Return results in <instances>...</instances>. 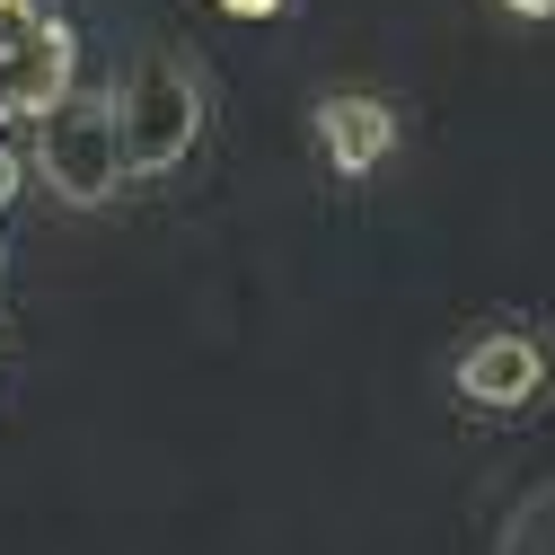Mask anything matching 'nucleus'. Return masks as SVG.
I'll return each instance as SVG.
<instances>
[{"instance_id":"7","label":"nucleus","mask_w":555,"mask_h":555,"mask_svg":"<svg viewBox=\"0 0 555 555\" xmlns=\"http://www.w3.org/2000/svg\"><path fill=\"white\" fill-rule=\"evenodd\" d=\"M10 203H18V159L0 151V212H10Z\"/></svg>"},{"instance_id":"5","label":"nucleus","mask_w":555,"mask_h":555,"mask_svg":"<svg viewBox=\"0 0 555 555\" xmlns=\"http://www.w3.org/2000/svg\"><path fill=\"white\" fill-rule=\"evenodd\" d=\"M318 151H326L335 177H371V168L397 151V115H388L379 98H362V89H344V98L318 106Z\"/></svg>"},{"instance_id":"3","label":"nucleus","mask_w":555,"mask_h":555,"mask_svg":"<svg viewBox=\"0 0 555 555\" xmlns=\"http://www.w3.org/2000/svg\"><path fill=\"white\" fill-rule=\"evenodd\" d=\"M72 72H80L72 27L44 0H0V124L72 106Z\"/></svg>"},{"instance_id":"4","label":"nucleus","mask_w":555,"mask_h":555,"mask_svg":"<svg viewBox=\"0 0 555 555\" xmlns=\"http://www.w3.org/2000/svg\"><path fill=\"white\" fill-rule=\"evenodd\" d=\"M546 388V344L538 335H485L459 353V397L485 405V414H512Z\"/></svg>"},{"instance_id":"8","label":"nucleus","mask_w":555,"mask_h":555,"mask_svg":"<svg viewBox=\"0 0 555 555\" xmlns=\"http://www.w3.org/2000/svg\"><path fill=\"white\" fill-rule=\"evenodd\" d=\"M512 18H555V0H503Z\"/></svg>"},{"instance_id":"6","label":"nucleus","mask_w":555,"mask_h":555,"mask_svg":"<svg viewBox=\"0 0 555 555\" xmlns=\"http://www.w3.org/2000/svg\"><path fill=\"white\" fill-rule=\"evenodd\" d=\"M221 10H230V18H273L283 0H221Z\"/></svg>"},{"instance_id":"2","label":"nucleus","mask_w":555,"mask_h":555,"mask_svg":"<svg viewBox=\"0 0 555 555\" xmlns=\"http://www.w3.org/2000/svg\"><path fill=\"white\" fill-rule=\"evenodd\" d=\"M124 115V151H132V177H168L194 142H203V80L185 72L177 53H151L142 72L124 80L115 98Z\"/></svg>"},{"instance_id":"1","label":"nucleus","mask_w":555,"mask_h":555,"mask_svg":"<svg viewBox=\"0 0 555 555\" xmlns=\"http://www.w3.org/2000/svg\"><path fill=\"white\" fill-rule=\"evenodd\" d=\"M36 168H44V194H62L72 212L115 203L124 177H132L115 98H72V106H53V115H44V142H36Z\"/></svg>"}]
</instances>
